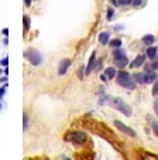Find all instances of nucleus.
Returning <instances> with one entry per match:
<instances>
[{
  "label": "nucleus",
  "instance_id": "obj_1",
  "mask_svg": "<svg viewBox=\"0 0 158 160\" xmlns=\"http://www.w3.org/2000/svg\"><path fill=\"white\" fill-rule=\"evenodd\" d=\"M117 82L120 84L121 87H124L127 89H134L136 88V82H134V79H130V75L124 72V71H120L119 74H117Z\"/></svg>",
  "mask_w": 158,
  "mask_h": 160
},
{
  "label": "nucleus",
  "instance_id": "obj_2",
  "mask_svg": "<svg viewBox=\"0 0 158 160\" xmlns=\"http://www.w3.org/2000/svg\"><path fill=\"white\" fill-rule=\"evenodd\" d=\"M112 106H113L114 109H117V111H120L121 113H124L126 116H131V108L127 105V103H124V101H121L120 98H114V99H112Z\"/></svg>",
  "mask_w": 158,
  "mask_h": 160
},
{
  "label": "nucleus",
  "instance_id": "obj_3",
  "mask_svg": "<svg viewBox=\"0 0 158 160\" xmlns=\"http://www.w3.org/2000/svg\"><path fill=\"white\" fill-rule=\"evenodd\" d=\"M65 140H69L72 143H75V145H82L83 142L86 140V135L82 133V132H71L65 137Z\"/></svg>",
  "mask_w": 158,
  "mask_h": 160
},
{
  "label": "nucleus",
  "instance_id": "obj_4",
  "mask_svg": "<svg viewBox=\"0 0 158 160\" xmlns=\"http://www.w3.org/2000/svg\"><path fill=\"white\" fill-rule=\"evenodd\" d=\"M113 125H114V126H116L117 129H119V130H121L123 133L128 135V136H131V137H134V136H136V132H134L133 129H130L128 126H126V125H124V123H121L120 121H114Z\"/></svg>",
  "mask_w": 158,
  "mask_h": 160
},
{
  "label": "nucleus",
  "instance_id": "obj_5",
  "mask_svg": "<svg viewBox=\"0 0 158 160\" xmlns=\"http://www.w3.org/2000/svg\"><path fill=\"white\" fill-rule=\"evenodd\" d=\"M25 57L31 61L32 65H40L41 64V55H40V52L35 51V50H31L30 52H25Z\"/></svg>",
  "mask_w": 158,
  "mask_h": 160
},
{
  "label": "nucleus",
  "instance_id": "obj_6",
  "mask_svg": "<svg viewBox=\"0 0 158 160\" xmlns=\"http://www.w3.org/2000/svg\"><path fill=\"white\" fill-rule=\"evenodd\" d=\"M69 65H71V60H62V61L59 63V70H58V74H59V75H63V74L68 71Z\"/></svg>",
  "mask_w": 158,
  "mask_h": 160
},
{
  "label": "nucleus",
  "instance_id": "obj_7",
  "mask_svg": "<svg viewBox=\"0 0 158 160\" xmlns=\"http://www.w3.org/2000/svg\"><path fill=\"white\" fill-rule=\"evenodd\" d=\"M95 61H96V54L93 52V54L90 55V60H89L88 67H86V71H85V74H86V75H88V74H90V71L95 70Z\"/></svg>",
  "mask_w": 158,
  "mask_h": 160
},
{
  "label": "nucleus",
  "instance_id": "obj_8",
  "mask_svg": "<svg viewBox=\"0 0 158 160\" xmlns=\"http://www.w3.org/2000/svg\"><path fill=\"white\" fill-rule=\"evenodd\" d=\"M114 63H116V65H117V67L124 68V67L128 64V60H127L126 54H124V55H121V57H119V58H114Z\"/></svg>",
  "mask_w": 158,
  "mask_h": 160
},
{
  "label": "nucleus",
  "instance_id": "obj_9",
  "mask_svg": "<svg viewBox=\"0 0 158 160\" xmlns=\"http://www.w3.org/2000/svg\"><path fill=\"white\" fill-rule=\"evenodd\" d=\"M155 79H157V75H155L154 71H148V72H146V78H144V82L146 84L155 82Z\"/></svg>",
  "mask_w": 158,
  "mask_h": 160
},
{
  "label": "nucleus",
  "instance_id": "obj_10",
  "mask_svg": "<svg viewBox=\"0 0 158 160\" xmlns=\"http://www.w3.org/2000/svg\"><path fill=\"white\" fill-rule=\"evenodd\" d=\"M144 61H146V55H139V57L136 58L133 63L130 64V67H131V68H137V67H140V65L143 64Z\"/></svg>",
  "mask_w": 158,
  "mask_h": 160
},
{
  "label": "nucleus",
  "instance_id": "obj_11",
  "mask_svg": "<svg viewBox=\"0 0 158 160\" xmlns=\"http://www.w3.org/2000/svg\"><path fill=\"white\" fill-rule=\"evenodd\" d=\"M99 41L102 43V45H105V44H107L109 43V33H100L99 34Z\"/></svg>",
  "mask_w": 158,
  "mask_h": 160
},
{
  "label": "nucleus",
  "instance_id": "obj_12",
  "mask_svg": "<svg viewBox=\"0 0 158 160\" xmlns=\"http://www.w3.org/2000/svg\"><path fill=\"white\" fill-rule=\"evenodd\" d=\"M157 48L155 47H150L148 50H147V57L148 58H151V60H154V58L157 57Z\"/></svg>",
  "mask_w": 158,
  "mask_h": 160
},
{
  "label": "nucleus",
  "instance_id": "obj_13",
  "mask_svg": "<svg viewBox=\"0 0 158 160\" xmlns=\"http://www.w3.org/2000/svg\"><path fill=\"white\" fill-rule=\"evenodd\" d=\"M154 41H155V39H154V36H151V34H147L146 37H143V43L147 45H151Z\"/></svg>",
  "mask_w": 158,
  "mask_h": 160
},
{
  "label": "nucleus",
  "instance_id": "obj_14",
  "mask_svg": "<svg viewBox=\"0 0 158 160\" xmlns=\"http://www.w3.org/2000/svg\"><path fill=\"white\" fill-rule=\"evenodd\" d=\"M134 81L139 84H144V78H146V74H134L133 75Z\"/></svg>",
  "mask_w": 158,
  "mask_h": 160
},
{
  "label": "nucleus",
  "instance_id": "obj_15",
  "mask_svg": "<svg viewBox=\"0 0 158 160\" xmlns=\"http://www.w3.org/2000/svg\"><path fill=\"white\" fill-rule=\"evenodd\" d=\"M23 23H24V33L28 31V28H30V17L25 14L23 16Z\"/></svg>",
  "mask_w": 158,
  "mask_h": 160
},
{
  "label": "nucleus",
  "instance_id": "obj_16",
  "mask_svg": "<svg viewBox=\"0 0 158 160\" xmlns=\"http://www.w3.org/2000/svg\"><path fill=\"white\" fill-rule=\"evenodd\" d=\"M106 75H107L109 78L116 77V70H114L113 67H109V68H106Z\"/></svg>",
  "mask_w": 158,
  "mask_h": 160
},
{
  "label": "nucleus",
  "instance_id": "obj_17",
  "mask_svg": "<svg viewBox=\"0 0 158 160\" xmlns=\"http://www.w3.org/2000/svg\"><path fill=\"white\" fill-rule=\"evenodd\" d=\"M110 45H112L113 48H119V47L121 45V40H120V39L112 40V41H110Z\"/></svg>",
  "mask_w": 158,
  "mask_h": 160
},
{
  "label": "nucleus",
  "instance_id": "obj_18",
  "mask_svg": "<svg viewBox=\"0 0 158 160\" xmlns=\"http://www.w3.org/2000/svg\"><path fill=\"white\" fill-rule=\"evenodd\" d=\"M28 126V118H27V113H23V129H27Z\"/></svg>",
  "mask_w": 158,
  "mask_h": 160
},
{
  "label": "nucleus",
  "instance_id": "obj_19",
  "mask_svg": "<svg viewBox=\"0 0 158 160\" xmlns=\"http://www.w3.org/2000/svg\"><path fill=\"white\" fill-rule=\"evenodd\" d=\"M152 95H154V96L158 95V82L154 84V88H152Z\"/></svg>",
  "mask_w": 158,
  "mask_h": 160
},
{
  "label": "nucleus",
  "instance_id": "obj_20",
  "mask_svg": "<svg viewBox=\"0 0 158 160\" xmlns=\"http://www.w3.org/2000/svg\"><path fill=\"white\" fill-rule=\"evenodd\" d=\"M6 88H7V85H4V87H1V88H0V99L4 96V94H6Z\"/></svg>",
  "mask_w": 158,
  "mask_h": 160
},
{
  "label": "nucleus",
  "instance_id": "obj_21",
  "mask_svg": "<svg viewBox=\"0 0 158 160\" xmlns=\"http://www.w3.org/2000/svg\"><path fill=\"white\" fill-rule=\"evenodd\" d=\"M7 64H9V58L4 57L1 61H0V65H3V67H7Z\"/></svg>",
  "mask_w": 158,
  "mask_h": 160
},
{
  "label": "nucleus",
  "instance_id": "obj_22",
  "mask_svg": "<svg viewBox=\"0 0 158 160\" xmlns=\"http://www.w3.org/2000/svg\"><path fill=\"white\" fill-rule=\"evenodd\" d=\"M130 3H131V0H119V4H124L126 6V4H130Z\"/></svg>",
  "mask_w": 158,
  "mask_h": 160
},
{
  "label": "nucleus",
  "instance_id": "obj_23",
  "mask_svg": "<svg viewBox=\"0 0 158 160\" xmlns=\"http://www.w3.org/2000/svg\"><path fill=\"white\" fill-rule=\"evenodd\" d=\"M154 111H155V113L158 115V98L154 101Z\"/></svg>",
  "mask_w": 158,
  "mask_h": 160
},
{
  "label": "nucleus",
  "instance_id": "obj_24",
  "mask_svg": "<svg viewBox=\"0 0 158 160\" xmlns=\"http://www.w3.org/2000/svg\"><path fill=\"white\" fill-rule=\"evenodd\" d=\"M131 4L133 6H140L141 4V0H131Z\"/></svg>",
  "mask_w": 158,
  "mask_h": 160
},
{
  "label": "nucleus",
  "instance_id": "obj_25",
  "mask_svg": "<svg viewBox=\"0 0 158 160\" xmlns=\"http://www.w3.org/2000/svg\"><path fill=\"white\" fill-rule=\"evenodd\" d=\"M107 12H109V13H107V20H112V16H113V10H112V9H109Z\"/></svg>",
  "mask_w": 158,
  "mask_h": 160
},
{
  "label": "nucleus",
  "instance_id": "obj_26",
  "mask_svg": "<svg viewBox=\"0 0 158 160\" xmlns=\"http://www.w3.org/2000/svg\"><path fill=\"white\" fill-rule=\"evenodd\" d=\"M151 68H152V70H158V60H157V61H154V63H152Z\"/></svg>",
  "mask_w": 158,
  "mask_h": 160
},
{
  "label": "nucleus",
  "instance_id": "obj_27",
  "mask_svg": "<svg viewBox=\"0 0 158 160\" xmlns=\"http://www.w3.org/2000/svg\"><path fill=\"white\" fill-rule=\"evenodd\" d=\"M152 129H154V133L158 136V125H157V123H154V125H152Z\"/></svg>",
  "mask_w": 158,
  "mask_h": 160
},
{
  "label": "nucleus",
  "instance_id": "obj_28",
  "mask_svg": "<svg viewBox=\"0 0 158 160\" xmlns=\"http://www.w3.org/2000/svg\"><path fill=\"white\" fill-rule=\"evenodd\" d=\"M1 34H3V36H9V30H7V28H3V30H1Z\"/></svg>",
  "mask_w": 158,
  "mask_h": 160
},
{
  "label": "nucleus",
  "instance_id": "obj_29",
  "mask_svg": "<svg viewBox=\"0 0 158 160\" xmlns=\"http://www.w3.org/2000/svg\"><path fill=\"white\" fill-rule=\"evenodd\" d=\"M24 3H25V6H27V7L31 6V0H24Z\"/></svg>",
  "mask_w": 158,
  "mask_h": 160
},
{
  "label": "nucleus",
  "instance_id": "obj_30",
  "mask_svg": "<svg viewBox=\"0 0 158 160\" xmlns=\"http://www.w3.org/2000/svg\"><path fill=\"white\" fill-rule=\"evenodd\" d=\"M106 77H107L106 74H102V75H100V79H102V81H107V79H106Z\"/></svg>",
  "mask_w": 158,
  "mask_h": 160
},
{
  "label": "nucleus",
  "instance_id": "obj_31",
  "mask_svg": "<svg viewBox=\"0 0 158 160\" xmlns=\"http://www.w3.org/2000/svg\"><path fill=\"white\" fill-rule=\"evenodd\" d=\"M78 75H79V78H82V77H83V72H82V68H81V70L78 71Z\"/></svg>",
  "mask_w": 158,
  "mask_h": 160
},
{
  "label": "nucleus",
  "instance_id": "obj_32",
  "mask_svg": "<svg viewBox=\"0 0 158 160\" xmlns=\"http://www.w3.org/2000/svg\"><path fill=\"white\" fill-rule=\"evenodd\" d=\"M110 1H112V3H113L114 6H117V4H119V1H117V0H110Z\"/></svg>",
  "mask_w": 158,
  "mask_h": 160
},
{
  "label": "nucleus",
  "instance_id": "obj_33",
  "mask_svg": "<svg viewBox=\"0 0 158 160\" xmlns=\"http://www.w3.org/2000/svg\"><path fill=\"white\" fill-rule=\"evenodd\" d=\"M0 81H3V82H6V81H7V77H3V78H0Z\"/></svg>",
  "mask_w": 158,
  "mask_h": 160
},
{
  "label": "nucleus",
  "instance_id": "obj_34",
  "mask_svg": "<svg viewBox=\"0 0 158 160\" xmlns=\"http://www.w3.org/2000/svg\"><path fill=\"white\" fill-rule=\"evenodd\" d=\"M0 109H1V103H0Z\"/></svg>",
  "mask_w": 158,
  "mask_h": 160
}]
</instances>
